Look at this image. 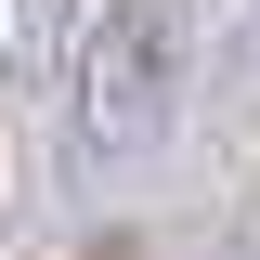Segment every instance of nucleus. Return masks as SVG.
I'll list each match as a JSON object with an SVG mask.
<instances>
[{"mask_svg": "<svg viewBox=\"0 0 260 260\" xmlns=\"http://www.w3.org/2000/svg\"><path fill=\"white\" fill-rule=\"evenodd\" d=\"M182 52H195V13L182 0H104L91 39H78V143L91 156H143L182 104Z\"/></svg>", "mask_w": 260, "mask_h": 260, "instance_id": "f257e3e1", "label": "nucleus"}, {"mask_svg": "<svg viewBox=\"0 0 260 260\" xmlns=\"http://www.w3.org/2000/svg\"><path fill=\"white\" fill-rule=\"evenodd\" d=\"M78 39V0H0V91H39Z\"/></svg>", "mask_w": 260, "mask_h": 260, "instance_id": "f03ea898", "label": "nucleus"}]
</instances>
